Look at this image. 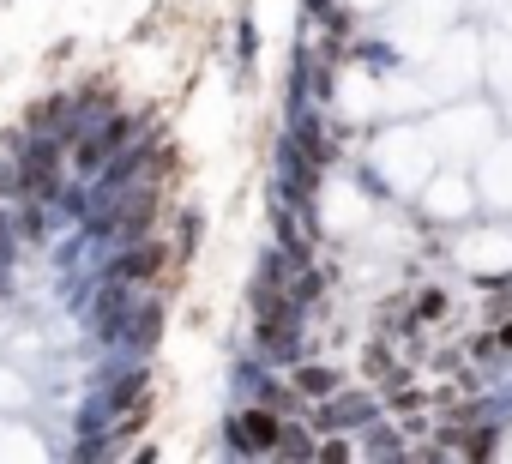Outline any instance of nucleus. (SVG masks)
Here are the masks:
<instances>
[{"label":"nucleus","instance_id":"1","mask_svg":"<svg viewBox=\"0 0 512 464\" xmlns=\"http://www.w3.org/2000/svg\"><path fill=\"white\" fill-rule=\"evenodd\" d=\"M278 440H284V416L272 404H253V410L229 416V446L235 452H278Z\"/></svg>","mask_w":512,"mask_h":464},{"label":"nucleus","instance_id":"2","mask_svg":"<svg viewBox=\"0 0 512 464\" xmlns=\"http://www.w3.org/2000/svg\"><path fill=\"white\" fill-rule=\"evenodd\" d=\"M55 187H61V145L55 139L25 145V157H19V193L25 199H49Z\"/></svg>","mask_w":512,"mask_h":464},{"label":"nucleus","instance_id":"3","mask_svg":"<svg viewBox=\"0 0 512 464\" xmlns=\"http://www.w3.org/2000/svg\"><path fill=\"white\" fill-rule=\"evenodd\" d=\"M163 272H169V242H139L109 266V278H121V284H151Z\"/></svg>","mask_w":512,"mask_h":464},{"label":"nucleus","instance_id":"4","mask_svg":"<svg viewBox=\"0 0 512 464\" xmlns=\"http://www.w3.org/2000/svg\"><path fill=\"white\" fill-rule=\"evenodd\" d=\"M362 422H374V398L368 392H332L314 410V428H362Z\"/></svg>","mask_w":512,"mask_h":464},{"label":"nucleus","instance_id":"5","mask_svg":"<svg viewBox=\"0 0 512 464\" xmlns=\"http://www.w3.org/2000/svg\"><path fill=\"white\" fill-rule=\"evenodd\" d=\"M127 320H133V290L115 278L97 302V326H103V338H127Z\"/></svg>","mask_w":512,"mask_h":464},{"label":"nucleus","instance_id":"6","mask_svg":"<svg viewBox=\"0 0 512 464\" xmlns=\"http://www.w3.org/2000/svg\"><path fill=\"white\" fill-rule=\"evenodd\" d=\"M314 163H332V133H326V121L320 115H308V109H296V133H290Z\"/></svg>","mask_w":512,"mask_h":464},{"label":"nucleus","instance_id":"7","mask_svg":"<svg viewBox=\"0 0 512 464\" xmlns=\"http://www.w3.org/2000/svg\"><path fill=\"white\" fill-rule=\"evenodd\" d=\"M290 386H296L302 398H332V392L344 386V374H338V368H326V362H302Z\"/></svg>","mask_w":512,"mask_h":464},{"label":"nucleus","instance_id":"8","mask_svg":"<svg viewBox=\"0 0 512 464\" xmlns=\"http://www.w3.org/2000/svg\"><path fill=\"white\" fill-rule=\"evenodd\" d=\"M157 332H163V308H157V302H145V308L133 314L127 338H133V350H151V344H157Z\"/></svg>","mask_w":512,"mask_h":464},{"label":"nucleus","instance_id":"9","mask_svg":"<svg viewBox=\"0 0 512 464\" xmlns=\"http://www.w3.org/2000/svg\"><path fill=\"white\" fill-rule=\"evenodd\" d=\"M145 380H151L145 368H133V374H121V380L109 386V410H115V416H121V410H133V404L145 398Z\"/></svg>","mask_w":512,"mask_h":464},{"label":"nucleus","instance_id":"10","mask_svg":"<svg viewBox=\"0 0 512 464\" xmlns=\"http://www.w3.org/2000/svg\"><path fill=\"white\" fill-rule=\"evenodd\" d=\"M278 452H284V458H314L320 446H314V434H308L302 422H284V440H278Z\"/></svg>","mask_w":512,"mask_h":464},{"label":"nucleus","instance_id":"11","mask_svg":"<svg viewBox=\"0 0 512 464\" xmlns=\"http://www.w3.org/2000/svg\"><path fill=\"white\" fill-rule=\"evenodd\" d=\"M290 302H296V308L320 302V272H302V278H296V290H290Z\"/></svg>","mask_w":512,"mask_h":464},{"label":"nucleus","instance_id":"12","mask_svg":"<svg viewBox=\"0 0 512 464\" xmlns=\"http://www.w3.org/2000/svg\"><path fill=\"white\" fill-rule=\"evenodd\" d=\"M416 314H428V320H434V314H446V296H440V290H428V296L416 302Z\"/></svg>","mask_w":512,"mask_h":464},{"label":"nucleus","instance_id":"13","mask_svg":"<svg viewBox=\"0 0 512 464\" xmlns=\"http://www.w3.org/2000/svg\"><path fill=\"white\" fill-rule=\"evenodd\" d=\"M7 193H19V169H0V199Z\"/></svg>","mask_w":512,"mask_h":464},{"label":"nucleus","instance_id":"14","mask_svg":"<svg viewBox=\"0 0 512 464\" xmlns=\"http://www.w3.org/2000/svg\"><path fill=\"white\" fill-rule=\"evenodd\" d=\"M494 344H500V350H512V320H506V326L494 332Z\"/></svg>","mask_w":512,"mask_h":464},{"label":"nucleus","instance_id":"15","mask_svg":"<svg viewBox=\"0 0 512 464\" xmlns=\"http://www.w3.org/2000/svg\"><path fill=\"white\" fill-rule=\"evenodd\" d=\"M302 7H308V13H332V0H302Z\"/></svg>","mask_w":512,"mask_h":464},{"label":"nucleus","instance_id":"16","mask_svg":"<svg viewBox=\"0 0 512 464\" xmlns=\"http://www.w3.org/2000/svg\"><path fill=\"white\" fill-rule=\"evenodd\" d=\"M0 248H7V217H0Z\"/></svg>","mask_w":512,"mask_h":464}]
</instances>
